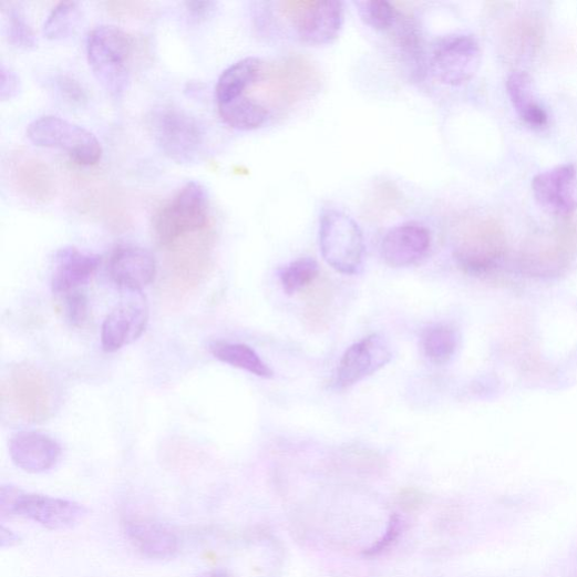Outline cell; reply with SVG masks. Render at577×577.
I'll return each instance as SVG.
<instances>
[{
  "mask_svg": "<svg viewBox=\"0 0 577 577\" xmlns=\"http://www.w3.org/2000/svg\"><path fill=\"white\" fill-rule=\"evenodd\" d=\"M52 276V290L65 296L85 286L101 265L97 255L79 250L75 247L62 248L55 256Z\"/></svg>",
  "mask_w": 577,
  "mask_h": 577,
  "instance_id": "cell-20",
  "label": "cell"
},
{
  "mask_svg": "<svg viewBox=\"0 0 577 577\" xmlns=\"http://www.w3.org/2000/svg\"><path fill=\"white\" fill-rule=\"evenodd\" d=\"M107 12L119 18H143L150 12V4L145 2H130V0H114L105 3Z\"/></svg>",
  "mask_w": 577,
  "mask_h": 577,
  "instance_id": "cell-35",
  "label": "cell"
},
{
  "mask_svg": "<svg viewBox=\"0 0 577 577\" xmlns=\"http://www.w3.org/2000/svg\"><path fill=\"white\" fill-rule=\"evenodd\" d=\"M9 37L11 42L22 49L35 47V37L21 8L10 7L8 11Z\"/></svg>",
  "mask_w": 577,
  "mask_h": 577,
  "instance_id": "cell-31",
  "label": "cell"
},
{
  "mask_svg": "<svg viewBox=\"0 0 577 577\" xmlns=\"http://www.w3.org/2000/svg\"><path fill=\"white\" fill-rule=\"evenodd\" d=\"M431 234L416 223L391 229L381 241V256L392 268H409L422 261L431 248Z\"/></svg>",
  "mask_w": 577,
  "mask_h": 577,
  "instance_id": "cell-15",
  "label": "cell"
},
{
  "mask_svg": "<svg viewBox=\"0 0 577 577\" xmlns=\"http://www.w3.org/2000/svg\"><path fill=\"white\" fill-rule=\"evenodd\" d=\"M148 317V306L142 291H127L104 320L101 333L104 351L115 352L141 338L146 331Z\"/></svg>",
  "mask_w": 577,
  "mask_h": 577,
  "instance_id": "cell-12",
  "label": "cell"
},
{
  "mask_svg": "<svg viewBox=\"0 0 577 577\" xmlns=\"http://www.w3.org/2000/svg\"><path fill=\"white\" fill-rule=\"evenodd\" d=\"M216 6L217 4L215 2H186L185 3L186 11L188 12V14L192 18H194L196 20H200V19L209 17L213 13V11L215 10Z\"/></svg>",
  "mask_w": 577,
  "mask_h": 577,
  "instance_id": "cell-37",
  "label": "cell"
},
{
  "mask_svg": "<svg viewBox=\"0 0 577 577\" xmlns=\"http://www.w3.org/2000/svg\"><path fill=\"white\" fill-rule=\"evenodd\" d=\"M318 275L317 262L310 258H302L284 268L279 278L285 292L292 296L309 287Z\"/></svg>",
  "mask_w": 577,
  "mask_h": 577,
  "instance_id": "cell-30",
  "label": "cell"
},
{
  "mask_svg": "<svg viewBox=\"0 0 577 577\" xmlns=\"http://www.w3.org/2000/svg\"><path fill=\"white\" fill-rule=\"evenodd\" d=\"M288 16L298 38L310 45L330 44L344 22V8L336 0L288 3Z\"/></svg>",
  "mask_w": 577,
  "mask_h": 577,
  "instance_id": "cell-10",
  "label": "cell"
},
{
  "mask_svg": "<svg viewBox=\"0 0 577 577\" xmlns=\"http://www.w3.org/2000/svg\"><path fill=\"white\" fill-rule=\"evenodd\" d=\"M213 236L209 229L190 235L167 249V269L177 288H196L210 268Z\"/></svg>",
  "mask_w": 577,
  "mask_h": 577,
  "instance_id": "cell-11",
  "label": "cell"
},
{
  "mask_svg": "<svg viewBox=\"0 0 577 577\" xmlns=\"http://www.w3.org/2000/svg\"><path fill=\"white\" fill-rule=\"evenodd\" d=\"M481 59V47L473 35H446L433 47L431 70L442 84L460 86L476 75Z\"/></svg>",
  "mask_w": 577,
  "mask_h": 577,
  "instance_id": "cell-8",
  "label": "cell"
},
{
  "mask_svg": "<svg viewBox=\"0 0 577 577\" xmlns=\"http://www.w3.org/2000/svg\"><path fill=\"white\" fill-rule=\"evenodd\" d=\"M90 66L111 96L121 97L130 85L133 40L113 25H99L87 37Z\"/></svg>",
  "mask_w": 577,
  "mask_h": 577,
  "instance_id": "cell-1",
  "label": "cell"
},
{
  "mask_svg": "<svg viewBox=\"0 0 577 577\" xmlns=\"http://www.w3.org/2000/svg\"><path fill=\"white\" fill-rule=\"evenodd\" d=\"M63 310L73 327L83 326L89 315L86 296L81 290L65 295Z\"/></svg>",
  "mask_w": 577,
  "mask_h": 577,
  "instance_id": "cell-33",
  "label": "cell"
},
{
  "mask_svg": "<svg viewBox=\"0 0 577 577\" xmlns=\"http://www.w3.org/2000/svg\"><path fill=\"white\" fill-rule=\"evenodd\" d=\"M262 74L264 62L259 58L248 56L235 62L218 80L217 102L224 103L243 96L247 89L260 81Z\"/></svg>",
  "mask_w": 577,
  "mask_h": 577,
  "instance_id": "cell-22",
  "label": "cell"
},
{
  "mask_svg": "<svg viewBox=\"0 0 577 577\" xmlns=\"http://www.w3.org/2000/svg\"><path fill=\"white\" fill-rule=\"evenodd\" d=\"M148 125L157 146L174 162L192 164L204 156L205 127L187 112L173 106H163L151 114Z\"/></svg>",
  "mask_w": 577,
  "mask_h": 577,
  "instance_id": "cell-4",
  "label": "cell"
},
{
  "mask_svg": "<svg viewBox=\"0 0 577 577\" xmlns=\"http://www.w3.org/2000/svg\"><path fill=\"white\" fill-rule=\"evenodd\" d=\"M209 212L206 187L197 182L186 183L154 218L157 241L166 249L183 238L209 229Z\"/></svg>",
  "mask_w": 577,
  "mask_h": 577,
  "instance_id": "cell-2",
  "label": "cell"
},
{
  "mask_svg": "<svg viewBox=\"0 0 577 577\" xmlns=\"http://www.w3.org/2000/svg\"><path fill=\"white\" fill-rule=\"evenodd\" d=\"M403 519L400 515L392 516L387 533H384L375 544L368 548L363 555L367 557H374L390 549L400 538L403 532Z\"/></svg>",
  "mask_w": 577,
  "mask_h": 577,
  "instance_id": "cell-34",
  "label": "cell"
},
{
  "mask_svg": "<svg viewBox=\"0 0 577 577\" xmlns=\"http://www.w3.org/2000/svg\"><path fill=\"white\" fill-rule=\"evenodd\" d=\"M2 516H18L47 529L66 530L79 526L87 516V508L71 499L25 493L14 486L0 491Z\"/></svg>",
  "mask_w": 577,
  "mask_h": 577,
  "instance_id": "cell-3",
  "label": "cell"
},
{
  "mask_svg": "<svg viewBox=\"0 0 577 577\" xmlns=\"http://www.w3.org/2000/svg\"><path fill=\"white\" fill-rule=\"evenodd\" d=\"M506 235L501 224L490 217L467 223L455 256L468 275L484 277L495 271L506 255Z\"/></svg>",
  "mask_w": 577,
  "mask_h": 577,
  "instance_id": "cell-6",
  "label": "cell"
},
{
  "mask_svg": "<svg viewBox=\"0 0 577 577\" xmlns=\"http://www.w3.org/2000/svg\"><path fill=\"white\" fill-rule=\"evenodd\" d=\"M199 577H233L228 571L223 569L209 570Z\"/></svg>",
  "mask_w": 577,
  "mask_h": 577,
  "instance_id": "cell-39",
  "label": "cell"
},
{
  "mask_svg": "<svg viewBox=\"0 0 577 577\" xmlns=\"http://www.w3.org/2000/svg\"><path fill=\"white\" fill-rule=\"evenodd\" d=\"M54 85L63 100L76 106H84L87 102V93L83 85L74 78L59 75L54 79Z\"/></svg>",
  "mask_w": 577,
  "mask_h": 577,
  "instance_id": "cell-32",
  "label": "cell"
},
{
  "mask_svg": "<svg viewBox=\"0 0 577 577\" xmlns=\"http://www.w3.org/2000/svg\"><path fill=\"white\" fill-rule=\"evenodd\" d=\"M212 354L219 361L261 378H272L270 367L251 348L240 343L216 341L209 346Z\"/></svg>",
  "mask_w": 577,
  "mask_h": 577,
  "instance_id": "cell-25",
  "label": "cell"
},
{
  "mask_svg": "<svg viewBox=\"0 0 577 577\" xmlns=\"http://www.w3.org/2000/svg\"><path fill=\"white\" fill-rule=\"evenodd\" d=\"M28 138L37 146L65 151L81 165H95L103 150L85 127L54 115H44L28 126Z\"/></svg>",
  "mask_w": 577,
  "mask_h": 577,
  "instance_id": "cell-7",
  "label": "cell"
},
{
  "mask_svg": "<svg viewBox=\"0 0 577 577\" xmlns=\"http://www.w3.org/2000/svg\"><path fill=\"white\" fill-rule=\"evenodd\" d=\"M20 540V537L12 530L2 527V533H0V545L2 548L12 547L17 545Z\"/></svg>",
  "mask_w": 577,
  "mask_h": 577,
  "instance_id": "cell-38",
  "label": "cell"
},
{
  "mask_svg": "<svg viewBox=\"0 0 577 577\" xmlns=\"http://www.w3.org/2000/svg\"><path fill=\"white\" fill-rule=\"evenodd\" d=\"M127 539L145 557L171 559L179 552L177 535L166 525L146 518H131L124 524Z\"/></svg>",
  "mask_w": 577,
  "mask_h": 577,
  "instance_id": "cell-19",
  "label": "cell"
},
{
  "mask_svg": "<svg viewBox=\"0 0 577 577\" xmlns=\"http://www.w3.org/2000/svg\"><path fill=\"white\" fill-rule=\"evenodd\" d=\"M8 399L19 415L31 423L48 420L52 413V392L47 377L32 365L17 367L3 384Z\"/></svg>",
  "mask_w": 577,
  "mask_h": 577,
  "instance_id": "cell-9",
  "label": "cell"
},
{
  "mask_svg": "<svg viewBox=\"0 0 577 577\" xmlns=\"http://www.w3.org/2000/svg\"><path fill=\"white\" fill-rule=\"evenodd\" d=\"M319 247L323 259L342 275L360 272L364 240L359 225L342 212L329 209L320 217Z\"/></svg>",
  "mask_w": 577,
  "mask_h": 577,
  "instance_id": "cell-5",
  "label": "cell"
},
{
  "mask_svg": "<svg viewBox=\"0 0 577 577\" xmlns=\"http://www.w3.org/2000/svg\"><path fill=\"white\" fill-rule=\"evenodd\" d=\"M357 7L364 23L377 31L392 30L402 20L398 9L384 0H365L358 2Z\"/></svg>",
  "mask_w": 577,
  "mask_h": 577,
  "instance_id": "cell-29",
  "label": "cell"
},
{
  "mask_svg": "<svg viewBox=\"0 0 577 577\" xmlns=\"http://www.w3.org/2000/svg\"><path fill=\"white\" fill-rule=\"evenodd\" d=\"M543 28L530 16H524L511 22L504 33V47L512 56H530L540 47Z\"/></svg>",
  "mask_w": 577,
  "mask_h": 577,
  "instance_id": "cell-24",
  "label": "cell"
},
{
  "mask_svg": "<svg viewBox=\"0 0 577 577\" xmlns=\"http://www.w3.org/2000/svg\"><path fill=\"white\" fill-rule=\"evenodd\" d=\"M421 346L425 358L435 365L452 361L460 346L457 331L449 326H434L422 336Z\"/></svg>",
  "mask_w": 577,
  "mask_h": 577,
  "instance_id": "cell-27",
  "label": "cell"
},
{
  "mask_svg": "<svg viewBox=\"0 0 577 577\" xmlns=\"http://www.w3.org/2000/svg\"><path fill=\"white\" fill-rule=\"evenodd\" d=\"M509 101L521 119L534 127L543 130L548 124V114L540 104L530 76L525 72H513L506 81Z\"/></svg>",
  "mask_w": 577,
  "mask_h": 577,
  "instance_id": "cell-21",
  "label": "cell"
},
{
  "mask_svg": "<svg viewBox=\"0 0 577 577\" xmlns=\"http://www.w3.org/2000/svg\"><path fill=\"white\" fill-rule=\"evenodd\" d=\"M10 455L13 463L22 471L41 474L55 466L61 455V447L47 434L24 431L12 436Z\"/></svg>",
  "mask_w": 577,
  "mask_h": 577,
  "instance_id": "cell-17",
  "label": "cell"
},
{
  "mask_svg": "<svg viewBox=\"0 0 577 577\" xmlns=\"http://www.w3.org/2000/svg\"><path fill=\"white\" fill-rule=\"evenodd\" d=\"M393 359L387 339L379 334L369 336L351 346L343 354L337 371L336 388L347 390L372 375Z\"/></svg>",
  "mask_w": 577,
  "mask_h": 577,
  "instance_id": "cell-13",
  "label": "cell"
},
{
  "mask_svg": "<svg viewBox=\"0 0 577 577\" xmlns=\"http://www.w3.org/2000/svg\"><path fill=\"white\" fill-rule=\"evenodd\" d=\"M81 18L80 3H59L43 24V35L49 40L69 38L78 27Z\"/></svg>",
  "mask_w": 577,
  "mask_h": 577,
  "instance_id": "cell-28",
  "label": "cell"
},
{
  "mask_svg": "<svg viewBox=\"0 0 577 577\" xmlns=\"http://www.w3.org/2000/svg\"><path fill=\"white\" fill-rule=\"evenodd\" d=\"M21 90L19 75L2 62L0 66V99L9 101L14 99Z\"/></svg>",
  "mask_w": 577,
  "mask_h": 577,
  "instance_id": "cell-36",
  "label": "cell"
},
{
  "mask_svg": "<svg viewBox=\"0 0 577 577\" xmlns=\"http://www.w3.org/2000/svg\"><path fill=\"white\" fill-rule=\"evenodd\" d=\"M218 111L226 124L240 132L259 130L269 119L265 105L246 96L218 103Z\"/></svg>",
  "mask_w": 577,
  "mask_h": 577,
  "instance_id": "cell-23",
  "label": "cell"
},
{
  "mask_svg": "<svg viewBox=\"0 0 577 577\" xmlns=\"http://www.w3.org/2000/svg\"><path fill=\"white\" fill-rule=\"evenodd\" d=\"M10 177L20 194L32 202L47 203L54 196L55 179L51 168L29 153H18L11 158Z\"/></svg>",
  "mask_w": 577,
  "mask_h": 577,
  "instance_id": "cell-18",
  "label": "cell"
},
{
  "mask_svg": "<svg viewBox=\"0 0 577 577\" xmlns=\"http://www.w3.org/2000/svg\"><path fill=\"white\" fill-rule=\"evenodd\" d=\"M569 244L567 234H555L533 244L527 255L528 268L539 272L559 269L567 262Z\"/></svg>",
  "mask_w": 577,
  "mask_h": 577,
  "instance_id": "cell-26",
  "label": "cell"
},
{
  "mask_svg": "<svg viewBox=\"0 0 577 577\" xmlns=\"http://www.w3.org/2000/svg\"><path fill=\"white\" fill-rule=\"evenodd\" d=\"M533 192L539 206L557 217H567L577 209V169L565 164L535 176Z\"/></svg>",
  "mask_w": 577,
  "mask_h": 577,
  "instance_id": "cell-14",
  "label": "cell"
},
{
  "mask_svg": "<svg viewBox=\"0 0 577 577\" xmlns=\"http://www.w3.org/2000/svg\"><path fill=\"white\" fill-rule=\"evenodd\" d=\"M110 276L126 291H142L156 277V261L153 254L143 247L126 245L117 247L111 256Z\"/></svg>",
  "mask_w": 577,
  "mask_h": 577,
  "instance_id": "cell-16",
  "label": "cell"
}]
</instances>
